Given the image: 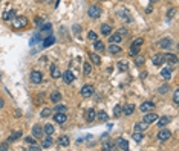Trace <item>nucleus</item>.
<instances>
[{"mask_svg": "<svg viewBox=\"0 0 179 151\" xmlns=\"http://www.w3.org/2000/svg\"><path fill=\"white\" fill-rule=\"evenodd\" d=\"M127 69H129V64H127V63H124V61L118 63V70L120 72H127Z\"/></svg>", "mask_w": 179, "mask_h": 151, "instance_id": "37", "label": "nucleus"}, {"mask_svg": "<svg viewBox=\"0 0 179 151\" xmlns=\"http://www.w3.org/2000/svg\"><path fill=\"white\" fill-rule=\"evenodd\" d=\"M71 144V141H69V137L68 136H60L58 137V145H61V147H68Z\"/></svg>", "mask_w": 179, "mask_h": 151, "instance_id": "24", "label": "nucleus"}, {"mask_svg": "<svg viewBox=\"0 0 179 151\" xmlns=\"http://www.w3.org/2000/svg\"><path fill=\"white\" fill-rule=\"evenodd\" d=\"M32 136L35 137V139L43 137V127H42V125H34V127H32Z\"/></svg>", "mask_w": 179, "mask_h": 151, "instance_id": "7", "label": "nucleus"}, {"mask_svg": "<svg viewBox=\"0 0 179 151\" xmlns=\"http://www.w3.org/2000/svg\"><path fill=\"white\" fill-rule=\"evenodd\" d=\"M51 113H52V110L46 107V108H43V110H42V113H40V115H42V118H48V116L51 115Z\"/></svg>", "mask_w": 179, "mask_h": 151, "instance_id": "41", "label": "nucleus"}, {"mask_svg": "<svg viewBox=\"0 0 179 151\" xmlns=\"http://www.w3.org/2000/svg\"><path fill=\"white\" fill-rule=\"evenodd\" d=\"M123 40V37L117 32V34H113V35H110V43H120Z\"/></svg>", "mask_w": 179, "mask_h": 151, "instance_id": "33", "label": "nucleus"}, {"mask_svg": "<svg viewBox=\"0 0 179 151\" xmlns=\"http://www.w3.org/2000/svg\"><path fill=\"white\" fill-rule=\"evenodd\" d=\"M43 131H45L48 136H52V134H54V127H52L51 124H46L45 127H43Z\"/></svg>", "mask_w": 179, "mask_h": 151, "instance_id": "30", "label": "nucleus"}, {"mask_svg": "<svg viewBox=\"0 0 179 151\" xmlns=\"http://www.w3.org/2000/svg\"><path fill=\"white\" fill-rule=\"evenodd\" d=\"M117 147L113 145V142H106L104 144V147H103V150H109V151H112V150H115Z\"/></svg>", "mask_w": 179, "mask_h": 151, "instance_id": "43", "label": "nucleus"}, {"mask_svg": "<svg viewBox=\"0 0 179 151\" xmlns=\"http://www.w3.org/2000/svg\"><path fill=\"white\" fill-rule=\"evenodd\" d=\"M9 147H8V144H0V151H6Z\"/></svg>", "mask_w": 179, "mask_h": 151, "instance_id": "51", "label": "nucleus"}, {"mask_svg": "<svg viewBox=\"0 0 179 151\" xmlns=\"http://www.w3.org/2000/svg\"><path fill=\"white\" fill-rule=\"evenodd\" d=\"M172 44H173V41H172L170 38H162V40L159 41V47H161V49H169Z\"/></svg>", "mask_w": 179, "mask_h": 151, "instance_id": "20", "label": "nucleus"}, {"mask_svg": "<svg viewBox=\"0 0 179 151\" xmlns=\"http://www.w3.org/2000/svg\"><path fill=\"white\" fill-rule=\"evenodd\" d=\"M60 99H61V93H60V92H54L52 95H51V101H52V102H55V104L58 102Z\"/></svg>", "mask_w": 179, "mask_h": 151, "instance_id": "34", "label": "nucleus"}, {"mask_svg": "<svg viewBox=\"0 0 179 151\" xmlns=\"http://www.w3.org/2000/svg\"><path fill=\"white\" fill-rule=\"evenodd\" d=\"M133 111H135V105L133 104H127L126 107H123V113H124L126 116H130Z\"/></svg>", "mask_w": 179, "mask_h": 151, "instance_id": "18", "label": "nucleus"}, {"mask_svg": "<svg viewBox=\"0 0 179 151\" xmlns=\"http://www.w3.org/2000/svg\"><path fill=\"white\" fill-rule=\"evenodd\" d=\"M139 46H130V50H129V54L132 55V57H135V55H138V52H139Z\"/></svg>", "mask_w": 179, "mask_h": 151, "instance_id": "38", "label": "nucleus"}, {"mask_svg": "<svg viewBox=\"0 0 179 151\" xmlns=\"http://www.w3.org/2000/svg\"><path fill=\"white\" fill-rule=\"evenodd\" d=\"M143 137H144V136H143V131H135V133H133V141H135V142H141Z\"/></svg>", "mask_w": 179, "mask_h": 151, "instance_id": "35", "label": "nucleus"}, {"mask_svg": "<svg viewBox=\"0 0 179 151\" xmlns=\"http://www.w3.org/2000/svg\"><path fill=\"white\" fill-rule=\"evenodd\" d=\"M89 58H91V61L94 63L95 66H98L100 63H101V58H100L98 55H95V54H89Z\"/></svg>", "mask_w": 179, "mask_h": 151, "instance_id": "31", "label": "nucleus"}, {"mask_svg": "<svg viewBox=\"0 0 179 151\" xmlns=\"http://www.w3.org/2000/svg\"><path fill=\"white\" fill-rule=\"evenodd\" d=\"M87 14H89V17H91V18H98V17L101 15V8H100V6H95V5L89 6Z\"/></svg>", "mask_w": 179, "mask_h": 151, "instance_id": "3", "label": "nucleus"}, {"mask_svg": "<svg viewBox=\"0 0 179 151\" xmlns=\"http://www.w3.org/2000/svg\"><path fill=\"white\" fill-rule=\"evenodd\" d=\"M164 55L162 54H156L155 57H153V64L155 66H162V63H164Z\"/></svg>", "mask_w": 179, "mask_h": 151, "instance_id": "15", "label": "nucleus"}, {"mask_svg": "<svg viewBox=\"0 0 179 151\" xmlns=\"http://www.w3.org/2000/svg\"><path fill=\"white\" fill-rule=\"evenodd\" d=\"M63 78H65V82H66V84H71V82L75 80V75H74L71 70H66L65 73H63Z\"/></svg>", "mask_w": 179, "mask_h": 151, "instance_id": "11", "label": "nucleus"}, {"mask_svg": "<svg viewBox=\"0 0 179 151\" xmlns=\"http://www.w3.org/2000/svg\"><path fill=\"white\" fill-rule=\"evenodd\" d=\"M107 50H109V54L117 55V54H120V52H121V47H120V44H118V43H110V46L107 47Z\"/></svg>", "mask_w": 179, "mask_h": 151, "instance_id": "9", "label": "nucleus"}, {"mask_svg": "<svg viewBox=\"0 0 179 151\" xmlns=\"http://www.w3.org/2000/svg\"><path fill=\"white\" fill-rule=\"evenodd\" d=\"M54 121L57 122V124H65L66 121H68V118H66V115L65 113H61V111H55V115H54Z\"/></svg>", "mask_w": 179, "mask_h": 151, "instance_id": "6", "label": "nucleus"}, {"mask_svg": "<svg viewBox=\"0 0 179 151\" xmlns=\"http://www.w3.org/2000/svg\"><path fill=\"white\" fill-rule=\"evenodd\" d=\"M150 2H152V3H155V2H158V0H150Z\"/></svg>", "mask_w": 179, "mask_h": 151, "instance_id": "57", "label": "nucleus"}, {"mask_svg": "<svg viewBox=\"0 0 179 151\" xmlns=\"http://www.w3.org/2000/svg\"><path fill=\"white\" fill-rule=\"evenodd\" d=\"M165 90H167V85H164V87H161V89H159V93H164Z\"/></svg>", "mask_w": 179, "mask_h": 151, "instance_id": "55", "label": "nucleus"}, {"mask_svg": "<svg viewBox=\"0 0 179 151\" xmlns=\"http://www.w3.org/2000/svg\"><path fill=\"white\" fill-rule=\"evenodd\" d=\"M135 63H136V66H141L143 63H144V60H143V58H136V61H135Z\"/></svg>", "mask_w": 179, "mask_h": 151, "instance_id": "52", "label": "nucleus"}, {"mask_svg": "<svg viewBox=\"0 0 179 151\" xmlns=\"http://www.w3.org/2000/svg\"><path fill=\"white\" fill-rule=\"evenodd\" d=\"M164 60H165V61H169V63H172V64L178 63V57H176V55H173V54H167V55H164Z\"/></svg>", "mask_w": 179, "mask_h": 151, "instance_id": "26", "label": "nucleus"}, {"mask_svg": "<svg viewBox=\"0 0 179 151\" xmlns=\"http://www.w3.org/2000/svg\"><path fill=\"white\" fill-rule=\"evenodd\" d=\"M95 116H97L95 108H89V110H87V121H89V122L95 121Z\"/></svg>", "mask_w": 179, "mask_h": 151, "instance_id": "28", "label": "nucleus"}, {"mask_svg": "<svg viewBox=\"0 0 179 151\" xmlns=\"http://www.w3.org/2000/svg\"><path fill=\"white\" fill-rule=\"evenodd\" d=\"M20 137H22V133H20V131H14V133L8 137V142H16L17 139H20Z\"/></svg>", "mask_w": 179, "mask_h": 151, "instance_id": "27", "label": "nucleus"}, {"mask_svg": "<svg viewBox=\"0 0 179 151\" xmlns=\"http://www.w3.org/2000/svg\"><path fill=\"white\" fill-rule=\"evenodd\" d=\"M161 77H162L164 80H170V77H172V69H170V67L162 69V70H161Z\"/></svg>", "mask_w": 179, "mask_h": 151, "instance_id": "23", "label": "nucleus"}, {"mask_svg": "<svg viewBox=\"0 0 179 151\" xmlns=\"http://www.w3.org/2000/svg\"><path fill=\"white\" fill-rule=\"evenodd\" d=\"M3 105H5V101L0 98V108H3Z\"/></svg>", "mask_w": 179, "mask_h": 151, "instance_id": "56", "label": "nucleus"}, {"mask_svg": "<svg viewBox=\"0 0 179 151\" xmlns=\"http://www.w3.org/2000/svg\"><path fill=\"white\" fill-rule=\"evenodd\" d=\"M51 145H52V137H51V136L45 137V139H43V148H49Z\"/></svg>", "mask_w": 179, "mask_h": 151, "instance_id": "36", "label": "nucleus"}, {"mask_svg": "<svg viewBox=\"0 0 179 151\" xmlns=\"http://www.w3.org/2000/svg\"><path fill=\"white\" fill-rule=\"evenodd\" d=\"M83 69H84V73H86V75H91V72H92V66L89 64V63H84V64H83Z\"/></svg>", "mask_w": 179, "mask_h": 151, "instance_id": "39", "label": "nucleus"}, {"mask_svg": "<svg viewBox=\"0 0 179 151\" xmlns=\"http://www.w3.org/2000/svg\"><path fill=\"white\" fill-rule=\"evenodd\" d=\"M173 101H175V104H179V90H175V95H173Z\"/></svg>", "mask_w": 179, "mask_h": 151, "instance_id": "48", "label": "nucleus"}, {"mask_svg": "<svg viewBox=\"0 0 179 151\" xmlns=\"http://www.w3.org/2000/svg\"><path fill=\"white\" fill-rule=\"evenodd\" d=\"M74 31L78 34V32H80V24H74Z\"/></svg>", "mask_w": 179, "mask_h": 151, "instance_id": "53", "label": "nucleus"}, {"mask_svg": "<svg viewBox=\"0 0 179 151\" xmlns=\"http://www.w3.org/2000/svg\"><path fill=\"white\" fill-rule=\"evenodd\" d=\"M51 29H52V26H51V23H46V21H43V23L40 24V37H42V35H45L46 32H48V34H51Z\"/></svg>", "mask_w": 179, "mask_h": 151, "instance_id": "10", "label": "nucleus"}, {"mask_svg": "<svg viewBox=\"0 0 179 151\" xmlns=\"http://www.w3.org/2000/svg\"><path fill=\"white\" fill-rule=\"evenodd\" d=\"M35 21H37V23H35V24H37V26H40V24L43 23V20H42V18H37Z\"/></svg>", "mask_w": 179, "mask_h": 151, "instance_id": "54", "label": "nucleus"}, {"mask_svg": "<svg viewBox=\"0 0 179 151\" xmlns=\"http://www.w3.org/2000/svg\"><path fill=\"white\" fill-rule=\"evenodd\" d=\"M143 43H144V40H143V38H136V40L132 43V46H139V47H141V46H143Z\"/></svg>", "mask_w": 179, "mask_h": 151, "instance_id": "46", "label": "nucleus"}, {"mask_svg": "<svg viewBox=\"0 0 179 151\" xmlns=\"http://www.w3.org/2000/svg\"><path fill=\"white\" fill-rule=\"evenodd\" d=\"M94 47H95V50H98V52H103V50H104V43H103V41H98V40H95V44H94Z\"/></svg>", "mask_w": 179, "mask_h": 151, "instance_id": "32", "label": "nucleus"}, {"mask_svg": "<svg viewBox=\"0 0 179 151\" xmlns=\"http://www.w3.org/2000/svg\"><path fill=\"white\" fill-rule=\"evenodd\" d=\"M94 90H95V89H94L92 84H86V85L81 87V92H80V93H81L83 98H89V96L94 95Z\"/></svg>", "mask_w": 179, "mask_h": 151, "instance_id": "2", "label": "nucleus"}, {"mask_svg": "<svg viewBox=\"0 0 179 151\" xmlns=\"http://www.w3.org/2000/svg\"><path fill=\"white\" fill-rule=\"evenodd\" d=\"M95 118H97L98 121H101V122H106V121H109V116H107V113H106V111H103V110H101V111H98Z\"/></svg>", "mask_w": 179, "mask_h": 151, "instance_id": "22", "label": "nucleus"}, {"mask_svg": "<svg viewBox=\"0 0 179 151\" xmlns=\"http://www.w3.org/2000/svg\"><path fill=\"white\" fill-rule=\"evenodd\" d=\"M139 108H141V111H143V113H147V111H150V110L155 108V104H153L152 101H144V102L141 104V107H139Z\"/></svg>", "mask_w": 179, "mask_h": 151, "instance_id": "8", "label": "nucleus"}, {"mask_svg": "<svg viewBox=\"0 0 179 151\" xmlns=\"http://www.w3.org/2000/svg\"><path fill=\"white\" fill-rule=\"evenodd\" d=\"M118 15H120L123 20H126V21H132V15L129 14V11H127V9H121V11H118Z\"/></svg>", "mask_w": 179, "mask_h": 151, "instance_id": "13", "label": "nucleus"}, {"mask_svg": "<svg viewBox=\"0 0 179 151\" xmlns=\"http://www.w3.org/2000/svg\"><path fill=\"white\" fill-rule=\"evenodd\" d=\"M14 15H16V11H14V9H9V11H5L3 14H2V18H3L5 21H8V20L14 18Z\"/></svg>", "mask_w": 179, "mask_h": 151, "instance_id": "12", "label": "nucleus"}, {"mask_svg": "<svg viewBox=\"0 0 179 151\" xmlns=\"http://www.w3.org/2000/svg\"><path fill=\"white\" fill-rule=\"evenodd\" d=\"M170 136H172L170 130H165V128H162V130L158 133V139H159L161 142H164V141H169V139H170Z\"/></svg>", "mask_w": 179, "mask_h": 151, "instance_id": "5", "label": "nucleus"}, {"mask_svg": "<svg viewBox=\"0 0 179 151\" xmlns=\"http://www.w3.org/2000/svg\"><path fill=\"white\" fill-rule=\"evenodd\" d=\"M110 32H112L110 24H103V26H101V34L103 35H110Z\"/></svg>", "mask_w": 179, "mask_h": 151, "instance_id": "29", "label": "nucleus"}, {"mask_svg": "<svg viewBox=\"0 0 179 151\" xmlns=\"http://www.w3.org/2000/svg\"><path fill=\"white\" fill-rule=\"evenodd\" d=\"M28 26V18L26 17H17L14 18V21H12V28L14 29H22V28H26Z\"/></svg>", "mask_w": 179, "mask_h": 151, "instance_id": "1", "label": "nucleus"}, {"mask_svg": "<svg viewBox=\"0 0 179 151\" xmlns=\"http://www.w3.org/2000/svg\"><path fill=\"white\" fill-rule=\"evenodd\" d=\"M156 119H158V115H156V113H149V111H147V115L144 116V122H147V124L155 122Z\"/></svg>", "mask_w": 179, "mask_h": 151, "instance_id": "14", "label": "nucleus"}, {"mask_svg": "<svg viewBox=\"0 0 179 151\" xmlns=\"http://www.w3.org/2000/svg\"><path fill=\"white\" fill-rule=\"evenodd\" d=\"M51 77H52V78H60L61 77V72L57 69V66L55 64H52V66H51Z\"/></svg>", "mask_w": 179, "mask_h": 151, "instance_id": "21", "label": "nucleus"}, {"mask_svg": "<svg viewBox=\"0 0 179 151\" xmlns=\"http://www.w3.org/2000/svg\"><path fill=\"white\" fill-rule=\"evenodd\" d=\"M31 81H32L34 84H40V82L43 81V75H42V72H38V70L31 72Z\"/></svg>", "mask_w": 179, "mask_h": 151, "instance_id": "4", "label": "nucleus"}, {"mask_svg": "<svg viewBox=\"0 0 179 151\" xmlns=\"http://www.w3.org/2000/svg\"><path fill=\"white\" fill-rule=\"evenodd\" d=\"M66 110H68V107H66V105H63V104H57L55 108H54V111H61V113H65Z\"/></svg>", "mask_w": 179, "mask_h": 151, "instance_id": "40", "label": "nucleus"}, {"mask_svg": "<svg viewBox=\"0 0 179 151\" xmlns=\"http://www.w3.org/2000/svg\"><path fill=\"white\" fill-rule=\"evenodd\" d=\"M25 142H26V144H32V145H37L34 136H32V137H25Z\"/></svg>", "mask_w": 179, "mask_h": 151, "instance_id": "45", "label": "nucleus"}, {"mask_svg": "<svg viewBox=\"0 0 179 151\" xmlns=\"http://www.w3.org/2000/svg\"><path fill=\"white\" fill-rule=\"evenodd\" d=\"M87 37H89V40H92V41H95V40L98 38V35H97V32H95V31H89Z\"/></svg>", "mask_w": 179, "mask_h": 151, "instance_id": "42", "label": "nucleus"}, {"mask_svg": "<svg viewBox=\"0 0 179 151\" xmlns=\"http://www.w3.org/2000/svg\"><path fill=\"white\" fill-rule=\"evenodd\" d=\"M156 121H158V122H156V124H158V127H161V128H162V127H165V125H167L172 119H170L169 116H162V118H158Z\"/></svg>", "mask_w": 179, "mask_h": 151, "instance_id": "16", "label": "nucleus"}, {"mask_svg": "<svg viewBox=\"0 0 179 151\" xmlns=\"http://www.w3.org/2000/svg\"><path fill=\"white\" fill-rule=\"evenodd\" d=\"M147 127H149V124L147 122H136L135 124V131H146L147 130Z\"/></svg>", "mask_w": 179, "mask_h": 151, "instance_id": "17", "label": "nucleus"}, {"mask_svg": "<svg viewBox=\"0 0 179 151\" xmlns=\"http://www.w3.org/2000/svg\"><path fill=\"white\" fill-rule=\"evenodd\" d=\"M121 113H123V107H121V105H117V107H115V110H113V115L118 118Z\"/></svg>", "mask_w": 179, "mask_h": 151, "instance_id": "44", "label": "nucleus"}, {"mask_svg": "<svg viewBox=\"0 0 179 151\" xmlns=\"http://www.w3.org/2000/svg\"><path fill=\"white\" fill-rule=\"evenodd\" d=\"M55 43V37L54 35H48V38L43 40V47H49V46H52Z\"/></svg>", "mask_w": 179, "mask_h": 151, "instance_id": "19", "label": "nucleus"}, {"mask_svg": "<svg viewBox=\"0 0 179 151\" xmlns=\"http://www.w3.org/2000/svg\"><path fill=\"white\" fill-rule=\"evenodd\" d=\"M43 96H45V93H40V95H38V98H37V101H35V102H37V104H40L42 101H43Z\"/></svg>", "mask_w": 179, "mask_h": 151, "instance_id": "50", "label": "nucleus"}, {"mask_svg": "<svg viewBox=\"0 0 179 151\" xmlns=\"http://www.w3.org/2000/svg\"><path fill=\"white\" fill-rule=\"evenodd\" d=\"M118 145H120V148L124 150V151L129 150V142H127L126 139H123V137H120V139H118Z\"/></svg>", "mask_w": 179, "mask_h": 151, "instance_id": "25", "label": "nucleus"}, {"mask_svg": "<svg viewBox=\"0 0 179 151\" xmlns=\"http://www.w3.org/2000/svg\"><path fill=\"white\" fill-rule=\"evenodd\" d=\"M175 14H176V8H172V9H169V12H167V18H172Z\"/></svg>", "mask_w": 179, "mask_h": 151, "instance_id": "47", "label": "nucleus"}, {"mask_svg": "<svg viewBox=\"0 0 179 151\" xmlns=\"http://www.w3.org/2000/svg\"><path fill=\"white\" fill-rule=\"evenodd\" d=\"M118 34H120V35L123 37V35H127V34H129V31H127L126 28H121V29L118 31Z\"/></svg>", "mask_w": 179, "mask_h": 151, "instance_id": "49", "label": "nucleus"}]
</instances>
